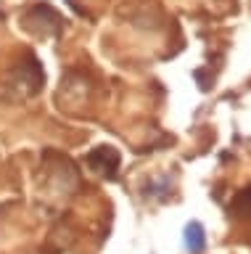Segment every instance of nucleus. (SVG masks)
Returning <instances> with one entry per match:
<instances>
[{"label":"nucleus","instance_id":"obj_1","mask_svg":"<svg viewBox=\"0 0 251 254\" xmlns=\"http://www.w3.org/2000/svg\"><path fill=\"white\" fill-rule=\"evenodd\" d=\"M90 164L96 167V170H100V172L108 170V178H114L116 167H119V154H116L111 146H100L98 151L90 154Z\"/></svg>","mask_w":251,"mask_h":254},{"label":"nucleus","instance_id":"obj_3","mask_svg":"<svg viewBox=\"0 0 251 254\" xmlns=\"http://www.w3.org/2000/svg\"><path fill=\"white\" fill-rule=\"evenodd\" d=\"M230 209H235V214H251V188L235 196V204H230Z\"/></svg>","mask_w":251,"mask_h":254},{"label":"nucleus","instance_id":"obj_2","mask_svg":"<svg viewBox=\"0 0 251 254\" xmlns=\"http://www.w3.org/2000/svg\"><path fill=\"white\" fill-rule=\"evenodd\" d=\"M185 246L193 254H199L203 249V228L199 225V222H191V225L185 228Z\"/></svg>","mask_w":251,"mask_h":254}]
</instances>
